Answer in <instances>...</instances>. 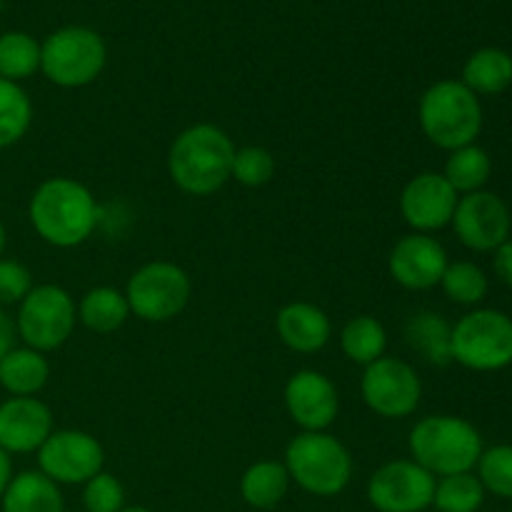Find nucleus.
Segmentation results:
<instances>
[{
  "label": "nucleus",
  "instance_id": "1",
  "mask_svg": "<svg viewBox=\"0 0 512 512\" xmlns=\"http://www.w3.org/2000/svg\"><path fill=\"white\" fill-rule=\"evenodd\" d=\"M28 220L35 235L53 248L83 245L100 223V205L93 190L75 178H48L33 190Z\"/></svg>",
  "mask_w": 512,
  "mask_h": 512
},
{
  "label": "nucleus",
  "instance_id": "2",
  "mask_svg": "<svg viewBox=\"0 0 512 512\" xmlns=\"http://www.w3.org/2000/svg\"><path fill=\"white\" fill-rule=\"evenodd\" d=\"M235 143L213 123H195L178 133L168 150V175L175 188L193 198H208L225 188L233 173Z\"/></svg>",
  "mask_w": 512,
  "mask_h": 512
},
{
  "label": "nucleus",
  "instance_id": "3",
  "mask_svg": "<svg viewBox=\"0 0 512 512\" xmlns=\"http://www.w3.org/2000/svg\"><path fill=\"white\" fill-rule=\"evenodd\" d=\"M410 458L435 478L470 473L483 455L480 433L455 415H430L415 423L408 438Z\"/></svg>",
  "mask_w": 512,
  "mask_h": 512
},
{
  "label": "nucleus",
  "instance_id": "4",
  "mask_svg": "<svg viewBox=\"0 0 512 512\" xmlns=\"http://www.w3.org/2000/svg\"><path fill=\"white\" fill-rule=\"evenodd\" d=\"M418 123L430 143L453 153L475 143L483 130V108L460 80H438L420 98Z\"/></svg>",
  "mask_w": 512,
  "mask_h": 512
},
{
  "label": "nucleus",
  "instance_id": "5",
  "mask_svg": "<svg viewBox=\"0 0 512 512\" xmlns=\"http://www.w3.org/2000/svg\"><path fill=\"white\" fill-rule=\"evenodd\" d=\"M285 468L303 493L335 498L353 480V455L330 433H298L285 448Z\"/></svg>",
  "mask_w": 512,
  "mask_h": 512
},
{
  "label": "nucleus",
  "instance_id": "6",
  "mask_svg": "<svg viewBox=\"0 0 512 512\" xmlns=\"http://www.w3.org/2000/svg\"><path fill=\"white\" fill-rule=\"evenodd\" d=\"M108 63L103 35L85 25H65L40 43V73L58 88L95 83Z\"/></svg>",
  "mask_w": 512,
  "mask_h": 512
},
{
  "label": "nucleus",
  "instance_id": "7",
  "mask_svg": "<svg viewBox=\"0 0 512 512\" xmlns=\"http://www.w3.org/2000/svg\"><path fill=\"white\" fill-rule=\"evenodd\" d=\"M78 303L65 288L53 283L35 285L18 305L15 330L25 348L48 355L60 350L75 333Z\"/></svg>",
  "mask_w": 512,
  "mask_h": 512
},
{
  "label": "nucleus",
  "instance_id": "8",
  "mask_svg": "<svg viewBox=\"0 0 512 512\" xmlns=\"http://www.w3.org/2000/svg\"><path fill=\"white\" fill-rule=\"evenodd\" d=\"M123 293L130 305V315L143 323H168L188 308L193 280L180 265L170 260H153L130 275Z\"/></svg>",
  "mask_w": 512,
  "mask_h": 512
},
{
  "label": "nucleus",
  "instance_id": "9",
  "mask_svg": "<svg viewBox=\"0 0 512 512\" xmlns=\"http://www.w3.org/2000/svg\"><path fill=\"white\" fill-rule=\"evenodd\" d=\"M455 363L478 373H493L512 363V320L498 310H475L453 325Z\"/></svg>",
  "mask_w": 512,
  "mask_h": 512
},
{
  "label": "nucleus",
  "instance_id": "10",
  "mask_svg": "<svg viewBox=\"0 0 512 512\" xmlns=\"http://www.w3.org/2000/svg\"><path fill=\"white\" fill-rule=\"evenodd\" d=\"M360 395L370 413H375L378 418L403 420L418 410L420 398H423V383L413 365L383 355L363 368Z\"/></svg>",
  "mask_w": 512,
  "mask_h": 512
},
{
  "label": "nucleus",
  "instance_id": "11",
  "mask_svg": "<svg viewBox=\"0 0 512 512\" xmlns=\"http://www.w3.org/2000/svg\"><path fill=\"white\" fill-rule=\"evenodd\" d=\"M35 455L38 470L55 485H85L105 468L103 445L85 430H53Z\"/></svg>",
  "mask_w": 512,
  "mask_h": 512
},
{
  "label": "nucleus",
  "instance_id": "12",
  "mask_svg": "<svg viewBox=\"0 0 512 512\" xmlns=\"http://www.w3.org/2000/svg\"><path fill=\"white\" fill-rule=\"evenodd\" d=\"M435 475L410 460H390L368 480L365 498L378 512H425L433 508Z\"/></svg>",
  "mask_w": 512,
  "mask_h": 512
},
{
  "label": "nucleus",
  "instance_id": "13",
  "mask_svg": "<svg viewBox=\"0 0 512 512\" xmlns=\"http://www.w3.org/2000/svg\"><path fill=\"white\" fill-rule=\"evenodd\" d=\"M285 410L300 433H328L338 420L340 395L333 380L318 370H298L283 390Z\"/></svg>",
  "mask_w": 512,
  "mask_h": 512
},
{
  "label": "nucleus",
  "instance_id": "14",
  "mask_svg": "<svg viewBox=\"0 0 512 512\" xmlns=\"http://www.w3.org/2000/svg\"><path fill=\"white\" fill-rule=\"evenodd\" d=\"M453 228L465 248L478 253L498 250L510 235L508 205L488 190L463 195L455 208Z\"/></svg>",
  "mask_w": 512,
  "mask_h": 512
},
{
  "label": "nucleus",
  "instance_id": "15",
  "mask_svg": "<svg viewBox=\"0 0 512 512\" xmlns=\"http://www.w3.org/2000/svg\"><path fill=\"white\" fill-rule=\"evenodd\" d=\"M460 195L443 173H420L405 183L400 193V215L413 233L430 235L453 223Z\"/></svg>",
  "mask_w": 512,
  "mask_h": 512
},
{
  "label": "nucleus",
  "instance_id": "16",
  "mask_svg": "<svg viewBox=\"0 0 512 512\" xmlns=\"http://www.w3.org/2000/svg\"><path fill=\"white\" fill-rule=\"evenodd\" d=\"M448 263V253L440 240L433 235L408 233L390 250L388 273L400 288L430 290L440 285Z\"/></svg>",
  "mask_w": 512,
  "mask_h": 512
},
{
  "label": "nucleus",
  "instance_id": "17",
  "mask_svg": "<svg viewBox=\"0 0 512 512\" xmlns=\"http://www.w3.org/2000/svg\"><path fill=\"white\" fill-rule=\"evenodd\" d=\"M53 430V410L40 398H8L0 403V448L8 455L38 453Z\"/></svg>",
  "mask_w": 512,
  "mask_h": 512
},
{
  "label": "nucleus",
  "instance_id": "18",
  "mask_svg": "<svg viewBox=\"0 0 512 512\" xmlns=\"http://www.w3.org/2000/svg\"><path fill=\"white\" fill-rule=\"evenodd\" d=\"M275 333L280 343L293 353L313 355L320 353L333 338V323L323 308L305 300L283 305L275 315Z\"/></svg>",
  "mask_w": 512,
  "mask_h": 512
},
{
  "label": "nucleus",
  "instance_id": "19",
  "mask_svg": "<svg viewBox=\"0 0 512 512\" xmlns=\"http://www.w3.org/2000/svg\"><path fill=\"white\" fill-rule=\"evenodd\" d=\"M0 512H65L63 490L40 470H23L5 488Z\"/></svg>",
  "mask_w": 512,
  "mask_h": 512
},
{
  "label": "nucleus",
  "instance_id": "20",
  "mask_svg": "<svg viewBox=\"0 0 512 512\" xmlns=\"http://www.w3.org/2000/svg\"><path fill=\"white\" fill-rule=\"evenodd\" d=\"M50 380V363L43 353L25 345H15L0 360V388L10 398H38Z\"/></svg>",
  "mask_w": 512,
  "mask_h": 512
},
{
  "label": "nucleus",
  "instance_id": "21",
  "mask_svg": "<svg viewBox=\"0 0 512 512\" xmlns=\"http://www.w3.org/2000/svg\"><path fill=\"white\" fill-rule=\"evenodd\" d=\"M290 485L293 480H290L285 463L258 460L240 478V498L255 510H273L288 498Z\"/></svg>",
  "mask_w": 512,
  "mask_h": 512
},
{
  "label": "nucleus",
  "instance_id": "22",
  "mask_svg": "<svg viewBox=\"0 0 512 512\" xmlns=\"http://www.w3.org/2000/svg\"><path fill=\"white\" fill-rule=\"evenodd\" d=\"M130 318V305L123 290L113 285H98L90 288L78 300V323L90 333L110 335L123 328Z\"/></svg>",
  "mask_w": 512,
  "mask_h": 512
},
{
  "label": "nucleus",
  "instance_id": "23",
  "mask_svg": "<svg viewBox=\"0 0 512 512\" xmlns=\"http://www.w3.org/2000/svg\"><path fill=\"white\" fill-rule=\"evenodd\" d=\"M450 338H453V328L443 315L433 313V310L413 315L405 325V340H408L410 348L418 350L430 365H438V368L453 360Z\"/></svg>",
  "mask_w": 512,
  "mask_h": 512
},
{
  "label": "nucleus",
  "instance_id": "24",
  "mask_svg": "<svg viewBox=\"0 0 512 512\" xmlns=\"http://www.w3.org/2000/svg\"><path fill=\"white\" fill-rule=\"evenodd\" d=\"M465 88L475 95H498L512 83V58L500 48H480L468 58L463 68Z\"/></svg>",
  "mask_w": 512,
  "mask_h": 512
},
{
  "label": "nucleus",
  "instance_id": "25",
  "mask_svg": "<svg viewBox=\"0 0 512 512\" xmlns=\"http://www.w3.org/2000/svg\"><path fill=\"white\" fill-rule=\"evenodd\" d=\"M340 350L355 365H370L388 350V330L373 315H355L340 330Z\"/></svg>",
  "mask_w": 512,
  "mask_h": 512
},
{
  "label": "nucleus",
  "instance_id": "26",
  "mask_svg": "<svg viewBox=\"0 0 512 512\" xmlns=\"http://www.w3.org/2000/svg\"><path fill=\"white\" fill-rule=\"evenodd\" d=\"M33 100L20 83L0 78V150L18 145L33 125Z\"/></svg>",
  "mask_w": 512,
  "mask_h": 512
},
{
  "label": "nucleus",
  "instance_id": "27",
  "mask_svg": "<svg viewBox=\"0 0 512 512\" xmlns=\"http://www.w3.org/2000/svg\"><path fill=\"white\" fill-rule=\"evenodd\" d=\"M40 73V43L23 30L0 35V78L23 83Z\"/></svg>",
  "mask_w": 512,
  "mask_h": 512
},
{
  "label": "nucleus",
  "instance_id": "28",
  "mask_svg": "<svg viewBox=\"0 0 512 512\" xmlns=\"http://www.w3.org/2000/svg\"><path fill=\"white\" fill-rule=\"evenodd\" d=\"M490 173H493L490 155L473 143L450 153L443 178L453 185L455 193L468 195L483 190L485 183L490 180Z\"/></svg>",
  "mask_w": 512,
  "mask_h": 512
},
{
  "label": "nucleus",
  "instance_id": "29",
  "mask_svg": "<svg viewBox=\"0 0 512 512\" xmlns=\"http://www.w3.org/2000/svg\"><path fill=\"white\" fill-rule=\"evenodd\" d=\"M483 500L485 488L473 473H458L435 480L433 508L438 512H478Z\"/></svg>",
  "mask_w": 512,
  "mask_h": 512
},
{
  "label": "nucleus",
  "instance_id": "30",
  "mask_svg": "<svg viewBox=\"0 0 512 512\" xmlns=\"http://www.w3.org/2000/svg\"><path fill=\"white\" fill-rule=\"evenodd\" d=\"M440 285H443L445 295L458 305H475L488 295L485 273L475 263H465V260L448 263Z\"/></svg>",
  "mask_w": 512,
  "mask_h": 512
},
{
  "label": "nucleus",
  "instance_id": "31",
  "mask_svg": "<svg viewBox=\"0 0 512 512\" xmlns=\"http://www.w3.org/2000/svg\"><path fill=\"white\" fill-rule=\"evenodd\" d=\"M275 155L263 145H245L235 150L233 173L230 180L240 183L243 188H263L275 178Z\"/></svg>",
  "mask_w": 512,
  "mask_h": 512
},
{
  "label": "nucleus",
  "instance_id": "32",
  "mask_svg": "<svg viewBox=\"0 0 512 512\" xmlns=\"http://www.w3.org/2000/svg\"><path fill=\"white\" fill-rule=\"evenodd\" d=\"M478 480L498 498L512 500V445L483 450L478 460Z\"/></svg>",
  "mask_w": 512,
  "mask_h": 512
},
{
  "label": "nucleus",
  "instance_id": "33",
  "mask_svg": "<svg viewBox=\"0 0 512 512\" xmlns=\"http://www.w3.org/2000/svg\"><path fill=\"white\" fill-rule=\"evenodd\" d=\"M85 512H120L125 508V488L115 475L98 473L83 485Z\"/></svg>",
  "mask_w": 512,
  "mask_h": 512
},
{
  "label": "nucleus",
  "instance_id": "34",
  "mask_svg": "<svg viewBox=\"0 0 512 512\" xmlns=\"http://www.w3.org/2000/svg\"><path fill=\"white\" fill-rule=\"evenodd\" d=\"M35 288L28 265L13 258H0V308L20 305V300Z\"/></svg>",
  "mask_w": 512,
  "mask_h": 512
},
{
  "label": "nucleus",
  "instance_id": "35",
  "mask_svg": "<svg viewBox=\"0 0 512 512\" xmlns=\"http://www.w3.org/2000/svg\"><path fill=\"white\" fill-rule=\"evenodd\" d=\"M15 340H18V330H15V318L5 313V308H0V360L15 348Z\"/></svg>",
  "mask_w": 512,
  "mask_h": 512
},
{
  "label": "nucleus",
  "instance_id": "36",
  "mask_svg": "<svg viewBox=\"0 0 512 512\" xmlns=\"http://www.w3.org/2000/svg\"><path fill=\"white\" fill-rule=\"evenodd\" d=\"M495 273L505 285L512 288V240H505L498 250H495Z\"/></svg>",
  "mask_w": 512,
  "mask_h": 512
},
{
  "label": "nucleus",
  "instance_id": "37",
  "mask_svg": "<svg viewBox=\"0 0 512 512\" xmlns=\"http://www.w3.org/2000/svg\"><path fill=\"white\" fill-rule=\"evenodd\" d=\"M13 455L5 453L3 448H0V498H3L5 488L10 485V480H13Z\"/></svg>",
  "mask_w": 512,
  "mask_h": 512
},
{
  "label": "nucleus",
  "instance_id": "38",
  "mask_svg": "<svg viewBox=\"0 0 512 512\" xmlns=\"http://www.w3.org/2000/svg\"><path fill=\"white\" fill-rule=\"evenodd\" d=\"M5 245H8V230H5L3 220H0V258H3L5 253Z\"/></svg>",
  "mask_w": 512,
  "mask_h": 512
},
{
  "label": "nucleus",
  "instance_id": "39",
  "mask_svg": "<svg viewBox=\"0 0 512 512\" xmlns=\"http://www.w3.org/2000/svg\"><path fill=\"white\" fill-rule=\"evenodd\" d=\"M120 512H153V510L143 508V505H125V508L120 510Z\"/></svg>",
  "mask_w": 512,
  "mask_h": 512
},
{
  "label": "nucleus",
  "instance_id": "40",
  "mask_svg": "<svg viewBox=\"0 0 512 512\" xmlns=\"http://www.w3.org/2000/svg\"><path fill=\"white\" fill-rule=\"evenodd\" d=\"M0 8H3V0H0Z\"/></svg>",
  "mask_w": 512,
  "mask_h": 512
}]
</instances>
